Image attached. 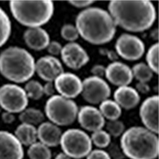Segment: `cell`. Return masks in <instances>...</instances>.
I'll return each instance as SVG.
<instances>
[{
    "instance_id": "17",
    "label": "cell",
    "mask_w": 159,
    "mask_h": 159,
    "mask_svg": "<svg viewBox=\"0 0 159 159\" xmlns=\"http://www.w3.org/2000/svg\"><path fill=\"white\" fill-rule=\"evenodd\" d=\"M105 76L116 86H128L133 80L132 70L128 65L121 61L111 62L106 67Z\"/></svg>"
},
{
    "instance_id": "38",
    "label": "cell",
    "mask_w": 159,
    "mask_h": 159,
    "mask_svg": "<svg viewBox=\"0 0 159 159\" xmlns=\"http://www.w3.org/2000/svg\"><path fill=\"white\" fill-rule=\"evenodd\" d=\"M43 92L44 95L45 96H50V97L54 96L56 89H55L53 82H46V84L43 86Z\"/></svg>"
},
{
    "instance_id": "18",
    "label": "cell",
    "mask_w": 159,
    "mask_h": 159,
    "mask_svg": "<svg viewBox=\"0 0 159 159\" xmlns=\"http://www.w3.org/2000/svg\"><path fill=\"white\" fill-rule=\"evenodd\" d=\"M23 39L28 47L35 51L46 49L50 42L48 32L41 27L28 28L24 32Z\"/></svg>"
},
{
    "instance_id": "11",
    "label": "cell",
    "mask_w": 159,
    "mask_h": 159,
    "mask_svg": "<svg viewBox=\"0 0 159 159\" xmlns=\"http://www.w3.org/2000/svg\"><path fill=\"white\" fill-rule=\"evenodd\" d=\"M61 56L65 65L73 70L81 69L89 61L88 52L76 42H69L62 47Z\"/></svg>"
},
{
    "instance_id": "24",
    "label": "cell",
    "mask_w": 159,
    "mask_h": 159,
    "mask_svg": "<svg viewBox=\"0 0 159 159\" xmlns=\"http://www.w3.org/2000/svg\"><path fill=\"white\" fill-rule=\"evenodd\" d=\"M27 154L30 159H51L52 157V153L49 147L40 142H36L30 146Z\"/></svg>"
},
{
    "instance_id": "9",
    "label": "cell",
    "mask_w": 159,
    "mask_h": 159,
    "mask_svg": "<svg viewBox=\"0 0 159 159\" xmlns=\"http://www.w3.org/2000/svg\"><path fill=\"white\" fill-rule=\"evenodd\" d=\"M81 95L89 103L99 104L110 97V86L103 78L89 76L82 82Z\"/></svg>"
},
{
    "instance_id": "42",
    "label": "cell",
    "mask_w": 159,
    "mask_h": 159,
    "mask_svg": "<svg viewBox=\"0 0 159 159\" xmlns=\"http://www.w3.org/2000/svg\"><path fill=\"white\" fill-rule=\"evenodd\" d=\"M55 159H72V158H71V157H69L67 154H65V153L62 152V153H59V154L55 157Z\"/></svg>"
},
{
    "instance_id": "39",
    "label": "cell",
    "mask_w": 159,
    "mask_h": 159,
    "mask_svg": "<svg viewBox=\"0 0 159 159\" xmlns=\"http://www.w3.org/2000/svg\"><path fill=\"white\" fill-rule=\"evenodd\" d=\"M136 91L138 92H140L142 94H147L150 91V88L147 83H143V82H139L136 84Z\"/></svg>"
},
{
    "instance_id": "12",
    "label": "cell",
    "mask_w": 159,
    "mask_h": 159,
    "mask_svg": "<svg viewBox=\"0 0 159 159\" xmlns=\"http://www.w3.org/2000/svg\"><path fill=\"white\" fill-rule=\"evenodd\" d=\"M158 96H152L147 98L139 109V116L145 127L157 134L158 127Z\"/></svg>"
},
{
    "instance_id": "34",
    "label": "cell",
    "mask_w": 159,
    "mask_h": 159,
    "mask_svg": "<svg viewBox=\"0 0 159 159\" xmlns=\"http://www.w3.org/2000/svg\"><path fill=\"white\" fill-rule=\"evenodd\" d=\"M46 49H47L48 52L50 54V56L56 57L61 54L62 50V45L61 44L59 43L57 41H52V42H49Z\"/></svg>"
},
{
    "instance_id": "19",
    "label": "cell",
    "mask_w": 159,
    "mask_h": 159,
    "mask_svg": "<svg viewBox=\"0 0 159 159\" xmlns=\"http://www.w3.org/2000/svg\"><path fill=\"white\" fill-rule=\"evenodd\" d=\"M38 131V139L40 143L46 147H56L60 145L62 131L60 127L51 122H43L39 125Z\"/></svg>"
},
{
    "instance_id": "5",
    "label": "cell",
    "mask_w": 159,
    "mask_h": 159,
    "mask_svg": "<svg viewBox=\"0 0 159 159\" xmlns=\"http://www.w3.org/2000/svg\"><path fill=\"white\" fill-rule=\"evenodd\" d=\"M9 6L15 19L29 28L40 27L46 24L54 12V4L50 0H12Z\"/></svg>"
},
{
    "instance_id": "10",
    "label": "cell",
    "mask_w": 159,
    "mask_h": 159,
    "mask_svg": "<svg viewBox=\"0 0 159 159\" xmlns=\"http://www.w3.org/2000/svg\"><path fill=\"white\" fill-rule=\"evenodd\" d=\"M116 52L119 57L127 61H137L143 56L145 44L135 35L123 34L116 40Z\"/></svg>"
},
{
    "instance_id": "29",
    "label": "cell",
    "mask_w": 159,
    "mask_h": 159,
    "mask_svg": "<svg viewBox=\"0 0 159 159\" xmlns=\"http://www.w3.org/2000/svg\"><path fill=\"white\" fill-rule=\"evenodd\" d=\"M90 138L92 143L99 149L106 148L111 143V136L106 130H96L92 133Z\"/></svg>"
},
{
    "instance_id": "7",
    "label": "cell",
    "mask_w": 159,
    "mask_h": 159,
    "mask_svg": "<svg viewBox=\"0 0 159 159\" xmlns=\"http://www.w3.org/2000/svg\"><path fill=\"white\" fill-rule=\"evenodd\" d=\"M60 145L63 153L72 159L87 157L92 150L91 138L86 132L77 128L69 129L64 132Z\"/></svg>"
},
{
    "instance_id": "36",
    "label": "cell",
    "mask_w": 159,
    "mask_h": 159,
    "mask_svg": "<svg viewBox=\"0 0 159 159\" xmlns=\"http://www.w3.org/2000/svg\"><path fill=\"white\" fill-rule=\"evenodd\" d=\"M91 72H92L94 76L102 78L103 76H105L106 67L103 66V65H96L92 67V69H91Z\"/></svg>"
},
{
    "instance_id": "37",
    "label": "cell",
    "mask_w": 159,
    "mask_h": 159,
    "mask_svg": "<svg viewBox=\"0 0 159 159\" xmlns=\"http://www.w3.org/2000/svg\"><path fill=\"white\" fill-rule=\"evenodd\" d=\"M99 52L100 54L103 55V56H107V58L112 61H118V59H119V56L116 53V52L112 50H109V49H104V48H101L99 49Z\"/></svg>"
},
{
    "instance_id": "28",
    "label": "cell",
    "mask_w": 159,
    "mask_h": 159,
    "mask_svg": "<svg viewBox=\"0 0 159 159\" xmlns=\"http://www.w3.org/2000/svg\"><path fill=\"white\" fill-rule=\"evenodd\" d=\"M158 52H159V44L154 43L150 46L148 49L146 57L147 65L148 67L153 71V72H156L158 74L159 72V65H158Z\"/></svg>"
},
{
    "instance_id": "23",
    "label": "cell",
    "mask_w": 159,
    "mask_h": 159,
    "mask_svg": "<svg viewBox=\"0 0 159 159\" xmlns=\"http://www.w3.org/2000/svg\"><path fill=\"white\" fill-rule=\"evenodd\" d=\"M18 119L22 123L33 125L35 127L37 125H40L43 123L45 120V115L39 109L29 107L25 108L20 113Z\"/></svg>"
},
{
    "instance_id": "2",
    "label": "cell",
    "mask_w": 159,
    "mask_h": 159,
    "mask_svg": "<svg viewBox=\"0 0 159 159\" xmlns=\"http://www.w3.org/2000/svg\"><path fill=\"white\" fill-rule=\"evenodd\" d=\"M79 35L92 45H103L114 38L116 25L108 11L99 7H88L76 18Z\"/></svg>"
},
{
    "instance_id": "21",
    "label": "cell",
    "mask_w": 159,
    "mask_h": 159,
    "mask_svg": "<svg viewBox=\"0 0 159 159\" xmlns=\"http://www.w3.org/2000/svg\"><path fill=\"white\" fill-rule=\"evenodd\" d=\"M15 135L21 144L30 147L37 142L38 131L34 126L22 123L15 130Z\"/></svg>"
},
{
    "instance_id": "41",
    "label": "cell",
    "mask_w": 159,
    "mask_h": 159,
    "mask_svg": "<svg viewBox=\"0 0 159 159\" xmlns=\"http://www.w3.org/2000/svg\"><path fill=\"white\" fill-rule=\"evenodd\" d=\"M150 37H151L154 41H157L158 40V30L155 29L150 33Z\"/></svg>"
},
{
    "instance_id": "1",
    "label": "cell",
    "mask_w": 159,
    "mask_h": 159,
    "mask_svg": "<svg viewBox=\"0 0 159 159\" xmlns=\"http://www.w3.org/2000/svg\"><path fill=\"white\" fill-rule=\"evenodd\" d=\"M108 11L116 25L134 33L150 29L157 16L154 4L148 0H113Z\"/></svg>"
},
{
    "instance_id": "16",
    "label": "cell",
    "mask_w": 159,
    "mask_h": 159,
    "mask_svg": "<svg viewBox=\"0 0 159 159\" xmlns=\"http://www.w3.org/2000/svg\"><path fill=\"white\" fill-rule=\"evenodd\" d=\"M24 150L15 134L0 130V159H23Z\"/></svg>"
},
{
    "instance_id": "14",
    "label": "cell",
    "mask_w": 159,
    "mask_h": 159,
    "mask_svg": "<svg viewBox=\"0 0 159 159\" xmlns=\"http://www.w3.org/2000/svg\"><path fill=\"white\" fill-rule=\"evenodd\" d=\"M35 71L41 79L46 82H53L64 72L61 62L56 57H42L35 63Z\"/></svg>"
},
{
    "instance_id": "22",
    "label": "cell",
    "mask_w": 159,
    "mask_h": 159,
    "mask_svg": "<svg viewBox=\"0 0 159 159\" xmlns=\"http://www.w3.org/2000/svg\"><path fill=\"white\" fill-rule=\"evenodd\" d=\"M99 111L104 119L109 121L117 120L122 114V108L115 100L106 99L99 105Z\"/></svg>"
},
{
    "instance_id": "13",
    "label": "cell",
    "mask_w": 159,
    "mask_h": 159,
    "mask_svg": "<svg viewBox=\"0 0 159 159\" xmlns=\"http://www.w3.org/2000/svg\"><path fill=\"white\" fill-rule=\"evenodd\" d=\"M54 87L60 96L74 99L82 92V81L72 72H63L54 80Z\"/></svg>"
},
{
    "instance_id": "30",
    "label": "cell",
    "mask_w": 159,
    "mask_h": 159,
    "mask_svg": "<svg viewBox=\"0 0 159 159\" xmlns=\"http://www.w3.org/2000/svg\"><path fill=\"white\" fill-rule=\"evenodd\" d=\"M106 126V131L115 138L119 137L123 134L125 131V125L122 121L119 120H112L105 123Z\"/></svg>"
},
{
    "instance_id": "40",
    "label": "cell",
    "mask_w": 159,
    "mask_h": 159,
    "mask_svg": "<svg viewBox=\"0 0 159 159\" xmlns=\"http://www.w3.org/2000/svg\"><path fill=\"white\" fill-rule=\"evenodd\" d=\"M1 117L3 123H5L6 124H11L15 121V116H14V114L7 111H4L3 113H2Z\"/></svg>"
},
{
    "instance_id": "6",
    "label": "cell",
    "mask_w": 159,
    "mask_h": 159,
    "mask_svg": "<svg viewBox=\"0 0 159 159\" xmlns=\"http://www.w3.org/2000/svg\"><path fill=\"white\" fill-rule=\"evenodd\" d=\"M77 105L72 99L60 95L51 96L45 103V113L48 119L57 126H69L77 118Z\"/></svg>"
},
{
    "instance_id": "27",
    "label": "cell",
    "mask_w": 159,
    "mask_h": 159,
    "mask_svg": "<svg viewBox=\"0 0 159 159\" xmlns=\"http://www.w3.org/2000/svg\"><path fill=\"white\" fill-rule=\"evenodd\" d=\"M24 90L26 93L27 97L34 99V100H38L44 95L43 86L39 81L35 80H29L25 85Z\"/></svg>"
},
{
    "instance_id": "26",
    "label": "cell",
    "mask_w": 159,
    "mask_h": 159,
    "mask_svg": "<svg viewBox=\"0 0 159 159\" xmlns=\"http://www.w3.org/2000/svg\"><path fill=\"white\" fill-rule=\"evenodd\" d=\"M133 77L135 78L139 82L147 83L150 81L153 77V71L148 67L147 64L140 62L133 66L131 69Z\"/></svg>"
},
{
    "instance_id": "4",
    "label": "cell",
    "mask_w": 159,
    "mask_h": 159,
    "mask_svg": "<svg viewBox=\"0 0 159 159\" xmlns=\"http://www.w3.org/2000/svg\"><path fill=\"white\" fill-rule=\"evenodd\" d=\"M35 61L26 49L11 46L0 52V73L16 84L29 81L34 75Z\"/></svg>"
},
{
    "instance_id": "15",
    "label": "cell",
    "mask_w": 159,
    "mask_h": 159,
    "mask_svg": "<svg viewBox=\"0 0 159 159\" xmlns=\"http://www.w3.org/2000/svg\"><path fill=\"white\" fill-rule=\"evenodd\" d=\"M78 122L81 127L88 131L102 130L105 126V119L99 110L93 106H84L78 111Z\"/></svg>"
},
{
    "instance_id": "20",
    "label": "cell",
    "mask_w": 159,
    "mask_h": 159,
    "mask_svg": "<svg viewBox=\"0 0 159 159\" xmlns=\"http://www.w3.org/2000/svg\"><path fill=\"white\" fill-rule=\"evenodd\" d=\"M115 101L121 108L130 110L137 107L140 102V96L134 88L130 86L119 87L114 92Z\"/></svg>"
},
{
    "instance_id": "35",
    "label": "cell",
    "mask_w": 159,
    "mask_h": 159,
    "mask_svg": "<svg viewBox=\"0 0 159 159\" xmlns=\"http://www.w3.org/2000/svg\"><path fill=\"white\" fill-rule=\"evenodd\" d=\"M69 3L72 6H73L74 7L76 8H88V7L92 5V3H94V1L92 0H72V1H69Z\"/></svg>"
},
{
    "instance_id": "3",
    "label": "cell",
    "mask_w": 159,
    "mask_h": 159,
    "mask_svg": "<svg viewBox=\"0 0 159 159\" xmlns=\"http://www.w3.org/2000/svg\"><path fill=\"white\" fill-rule=\"evenodd\" d=\"M120 148L130 159H155L159 154L157 134L143 127H132L123 132Z\"/></svg>"
},
{
    "instance_id": "32",
    "label": "cell",
    "mask_w": 159,
    "mask_h": 159,
    "mask_svg": "<svg viewBox=\"0 0 159 159\" xmlns=\"http://www.w3.org/2000/svg\"><path fill=\"white\" fill-rule=\"evenodd\" d=\"M108 154L111 159H124L125 155L123 154L121 148L116 143H110L108 146Z\"/></svg>"
},
{
    "instance_id": "8",
    "label": "cell",
    "mask_w": 159,
    "mask_h": 159,
    "mask_svg": "<svg viewBox=\"0 0 159 159\" xmlns=\"http://www.w3.org/2000/svg\"><path fill=\"white\" fill-rule=\"evenodd\" d=\"M24 89L15 84H6L0 87V107L10 113H21L29 102Z\"/></svg>"
},
{
    "instance_id": "33",
    "label": "cell",
    "mask_w": 159,
    "mask_h": 159,
    "mask_svg": "<svg viewBox=\"0 0 159 159\" xmlns=\"http://www.w3.org/2000/svg\"><path fill=\"white\" fill-rule=\"evenodd\" d=\"M86 157L87 159H111L108 153L101 149L92 150Z\"/></svg>"
},
{
    "instance_id": "25",
    "label": "cell",
    "mask_w": 159,
    "mask_h": 159,
    "mask_svg": "<svg viewBox=\"0 0 159 159\" xmlns=\"http://www.w3.org/2000/svg\"><path fill=\"white\" fill-rule=\"evenodd\" d=\"M11 34V22L7 14L0 7V48L5 45Z\"/></svg>"
},
{
    "instance_id": "31",
    "label": "cell",
    "mask_w": 159,
    "mask_h": 159,
    "mask_svg": "<svg viewBox=\"0 0 159 159\" xmlns=\"http://www.w3.org/2000/svg\"><path fill=\"white\" fill-rule=\"evenodd\" d=\"M61 35L65 41L69 42H75L80 36L77 29L72 24L64 25L61 30Z\"/></svg>"
}]
</instances>
